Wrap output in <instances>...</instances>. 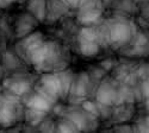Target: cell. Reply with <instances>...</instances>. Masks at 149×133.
<instances>
[{"label":"cell","mask_w":149,"mask_h":133,"mask_svg":"<svg viewBox=\"0 0 149 133\" xmlns=\"http://www.w3.org/2000/svg\"><path fill=\"white\" fill-rule=\"evenodd\" d=\"M129 36V29L125 25H116L113 26L112 31H111V38H112L115 42H123L128 38Z\"/></svg>","instance_id":"cell-1"},{"label":"cell","mask_w":149,"mask_h":133,"mask_svg":"<svg viewBox=\"0 0 149 133\" xmlns=\"http://www.w3.org/2000/svg\"><path fill=\"white\" fill-rule=\"evenodd\" d=\"M13 120V111L10 108V106L4 105L0 102V124H11Z\"/></svg>","instance_id":"cell-2"},{"label":"cell","mask_w":149,"mask_h":133,"mask_svg":"<svg viewBox=\"0 0 149 133\" xmlns=\"http://www.w3.org/2000/svg\"><path fill=\"white\" fill-rule=\"evenodd\" d=\"M29 105L33 108V110L40 111V112L47 111V110H49V107H50V103H49L44 98H42V96H33V98L30 100Z\"/></svg>","instance_id":"cell-3"},{"label":"cell","mask_w":149,"mask_h":133,"mask_svg":"<svg viewBox=\"0 0 149 133\" xmlns=\"http://www.w3.org/2000/svg\"><path fill=\"white\" fill-rule=\"evenodd\" d=\"M4 1H5V3H7V4H8V3H12V1H13V0H4Z\"/></svg>","instance_id":"cell-4"}]
</instances>
